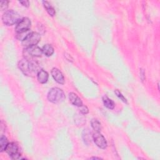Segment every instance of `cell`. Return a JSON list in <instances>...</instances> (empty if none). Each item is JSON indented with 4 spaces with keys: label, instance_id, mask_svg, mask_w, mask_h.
Instances as JSON below:
<instances>
[{
    "label": "cell",
    "instance_id": "cell-12",
    "mask_svg": "<svg viewBox=\"0 0 160 160\" xmlns=\"http://www.w3.org/2000/svg\"><path fill=\"white\" fill-rule=\"evenodd\" d=\"M102 100H103V104L105 107H106L110 110H113L115 108V104L114 101L112 100H111L110 98H109L107 96H106V95L103 96Z\"/></svg>",
    "mask_w": 160,
    "mask_h": 160
},
{
    "label": "cell",
    "instance_id": "cell-21",
    "mask_svg": "<svg viewBox=\"0 0 160 160\" xmlns=\"http://www.w3.org/2000/svg\"><path fill=\"white\" fill-rule=\"evenodd\" d=\"M79 108H79V111H80V112H81L82 114H83V115H86L87 113H88L89 110H88V108L86 107V106L82 105V106H80Z\"/></svg>",
    "mask_w": 160,
    "mask_h": 160
},
{
    "label": "cell",
    "instance_id": "cell-3",
    "mask_svg": "<svg viewBox=\"0 0 160 160\" xmlns=\"http://www.w3.org/2000/svg\"><path fill=\"white\" fill-rule=\"evenodd\" d=\"M48 100L52 103L58 104L61 103L65 99L63 91L59 88H53L48 93Z\"/></svg>",
    "mask_w": 160,
    "mask_h": 160
},
{
    "label": "cell",
    "instance_id": "cell-5",
    "mask_svg": "<svg viewBox=\"0 0 160 160\" xmlns=\"http://www.w3.org/2000/svg\"><path fill=\"white\" fill-rule=\"evenodd\" d=\"M41 40V36L36 32H31L26 36L23 41L21 44L23 46L28 48L33 46H36Z\"/></svg>",
    "mask_w": 160,
    "mask_h": 160
},
{
    "label": "cell",
    "instance_id": "cell-2",
    "mask_svg": "<svg viewBox=\"0 0 160 160\" xmlns=\"http://www.w3.org/2000/svg\"><path fill=\"white\" fill-rule=\"evenodd\" d=\"M21 19L19 13L12 9L6 11L2 16V21L6 26H12L15 24H18Z\"/></svg>",
    "mask_w": 160,
    "mask_h": 160
},
{
    "label": "cell",
    "instance_id": "cell-23",
    "mask_svg": "<svg viewBox=\"0 0 160 160\" xmlns=\"http://www.w3.org/2000/svg\"><path fill=\"white\" fill-rule=\"evenodd\" d=\"M145 73H144V71H143V70H140V78L141 79H142V81L143 82L144 79H145V76H144Z\"/></svg>",
    "mask_w": 160,
    "mask_h": 160
},
{
    "label": "cell",
    "instance_id": "cell-20",
    "mask_svg": "<svg viewBox=\"0 0 160 160\" xmlns=\"http://www.w3.org/2000/svg\"><path fill=\"white\" fill-rule=\"evenodd\" d=\"M9 2L8 1H2L1 2V9L2 11H5L7 9L8 7Z\"/></svg>",
    "mask_w": 160,
    "mask_h": 160
},
{
    "label": "cell",
    "instance_id": "cell-6",
    "mask_svg": "<svg viewBox=\"0 0 160 160\" xmlns=\"http://www.w3.org/2000/svg\"><path fill=\"white\" fill-rule=\"evenodd\" d=\"M5 151L13 159H18L21 158V153L20 152L19 146L15 142L8 143Z\"/></svg>",
    "mask_w": 160,
    "mask_h": 160
},
{
    "label": "cell",
    "instance_id": "cell-17",
    "mask_svg": "<svg viewBox=\"0 0 160 160\" xmlns=\"http://www.w3.org/2000/svg\"><path fill=\"white\" fill-rule=\"evenodd\" d=\"M91 132L89 131V129H84V131H83V134H82V136H83V139L84 142L87 144H89L91 143Z\"/></svg>",
    "mask_w": 160,
    "mask_h": 160
},
{
    "label": "cell",
    "instance_id": "cell-8",
    "mask_svg": "<svg viewBox=\"0 0 160 160\" xmlns=\"http://www.w3.org/2000/svg\"><path fill=\"white\" fill-rule=\"evenodd\" d=\"M93 139L96 145L101 149H105L107 147V141L100 132H96L93 135Z\"/></svg>",
    "mask_w": 160,
    "mask_h": 160
},
{
    "label": "cell",
    "instance_id": "cell-4",
    "mask_svg": "<svg viewBox=\"0 0 160 160\" xmlns=\"http://www.w3.org/2000/svg\"><path fill=\"white\" fill-rule=\"evenodd\" d=\"M43 54L42 49L37 46H33L26 48L23 51V55L25 59L33 60L34 57H39Z\"/></svg>",
    "mask_w": 160,
    "mask_h": 160
},
{
    "label": "cell",
    "instance_id": "cell-1",
    "mask_svg": "<svg viewBox=\"0 0 160 160\" xmlns=\"http://www.w3.org/2000/svg\"><path fill=\"white\" fill-rule=\"evenodd\" d=\"M18 66L20 70L24 75L30 77L37 76L38 72L41 70L37 62L33 60H28L25 58L21 60L19 62Z\"/></svg>",
    "mask_w": 160,
    "mask_h": 160
},
{
    "label": "cell",
    "instance_id": "cell-18",
    "mask_svg": "<svg viewBox=\"0 0 160 160\" xmlns=\"http://www.w3.org/2000/svg\"><path fill=\"white\" fill-rule=\"evenodd\" d=\"M30 33V32L28 31H26V32H23V33H16V38L18 39L19 40H21L22 42L23 40Z\"/></svg>",
    "mask_w": 160,
    "mask_h": 160
},
{
    "label": "cell",
    "instance_id": "cell-19",
    "mask_svg": "<svg viewBox=\"0 0 160 160\" xmlns=\"http://www.w3.org/2000/svg\"><path fill=\"white\" fill-rule=\"evenodd\" d=\"M115 93L116 94V95L120 100H121L122 101H123V102L125 103H128V102H127V100L126 99V98H125V96L122 95V93L121 92H120L119 90L116 89V90L115 91Z\"/></svg>",
    "mask_w": 160,
    "mask_h": 160
},
{
    "label": "cell",
    "instance_id": "cell-11",
    "mask_svg": "<svg viewBox=\"0 0 160 160\" xmlns=\"http://www.w3.org/2000/svg\"><path fill=\"white\" fill-rule=\"evenodd\" d=\"M48 78H49L48 73L46 71L43 70H40L37 75V78L38 82L41 84L46 83L48 82Z\"/></svg>",
    "mask_w": 160,
    "mask_h": 160
},
{
    "label": "cell",
    "instance_id": "cell-15",
    "mask_svg": "<svg viewBox=\"0 0 160 160\" xmlns=\"http://www.w3.org/2000/svg\"><path fill=\"white\" fill-rule=\"evenodd\" d=\"M91 125L92 128L96 132H100L101 130V123L97 119H92L91 121Z\"/></svg>",
    "mask_w": 160,
    "mask_h": 160
},
{
    "label": "cell",
    "instance_id": "cell-16",
    "mask_svg": "<svg viewBox=\"0 0 160 160\" xmlns=\"http://www.w3.org/2000/svg\"><path fill=\"white\" fill-rule=\"evenodd\" d=\"M8 144V141L6 137L2 135L0 138V151L3 152L6 150V148Z\"/></svg>",
    "mask_w": 160,
    "mask_h": 160
},
{
    "label": "cell",
    "instance_id": "cell-14",
    "mask_svg": "<svg viewBox=\"0 0 160 160\" xmlns=\"http://www.w3.org/2000/svg\"><path fill=\"white\" fill-rule=\"evenodd\" d=\"M43 53L46 56H51L54 53V48L51 45H45L42 48Z\"/></svg>",
    "mask_w": 160,
    "mask_h": 160
},
{
    "label": "cell",
    "instance_id": "cell-13",
    "mask_svg": "<svg viewBox=\"0 0 160 160\" xmlns=\"http://www.w3.org/2000/svg\"><path fill=\"white\" fill-rule=\"evenodd\" d=\"M42 3H43V6H44L45 8L46 9V11L48 12V14L51 16H54L55 15V14H56V11H55V9H54V8H53L51 6V5L48 2L43 1Z\"/></svg>",
    "mask_w": 160,
    "mask_h": 160
},
{
    "label": "cell",
    "instance_id": "cell-7",
    "mask_svg": "<svg viewBox=\"0 0 160 160\" xmlns=\"http://www.w3.org/2000/svg\"><path fill=\"white\" fill-rule=\"evenodd\" d=\"M31 20L28 18H23L16 24L15 31L16 33L28 31L31 28Z\"/></svg>",
    "mask_w": 160,
    "mask_h": 160
},
{
    "label": "cell",
    "instance_id": "cell-22",
    "mask_svg": "<svg viewBox=\"0 0 160 160\" xmlns=\"http://www.w3.org/2000/svg\"><path fill=\"white\" fill-rule=\"evenodd\" d=\"M19 3L20 4H21L23 6L26 7V8L29 7V6H30V2H29V1H27V0H24V1H20Z\"/></svg>",
    "mask_w": 160,
    "mask_h": 160
},
{
    "label": "cell",
    "instance_id": "cell-9",
    "mask_svg": "<svg viewBox=\"0 0 160 160\" xmlns=\"http://www.w3.org/2000/svg\"><path fill=\"white\" fill-rule=\"evenodd\" d=\"M51 75L55 81L60 84L63 85L64 83V78L61 71L58 68H53L51 70Z\"/></svg>",
    "mask_w": 160,
    "mask_h": 160
},
{
    "label": "cell",
    "instance_id": "cell-10",
    "mask_svg": "<svg viewBox=\"0 0 160 160\" xmlns=\"http://www.w3.org/2000/svg\"><path fill=\"white\" fill-rule=\"evenodd\" d=\"M69 100L71 104H73L76 106H78V107H80V106H82L83 105V102L81 98H80L75 93H70Z\"/></svg>",
    "mask_w": 160,
    "mask_h": 160
},
{
    "label": "cell",
    "instance_id": "cell-24",
    "mask_svg": "<svg viewBox=\"0 0 160 160\" xmlns=\"http://www.w3.org/2000/svg\"><path fill=\"white\" fill-rule=\"evenodd\" d=\"M90 159H101V158H97V157H92V158H91Z\"/></svg>",
    "mask_w": 160,
    "mask_h": 160
}]
</instances>
